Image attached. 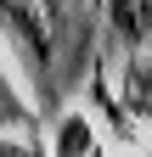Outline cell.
Wrapping results in <instances>:
<instances>
[{
	"mask_svg": "<svg viewBox=\"0 0 152 157\" xmlns=\"http://www.w3.org/2000/svg\"><path fill=\"white\" fill-rule=\"evenodd\" d=\"M90 101H96V112L107 118V129L118 135V140H130V135H135V129H130V112H124V107L107 95V78H96V84H90Z\"/></svg>",
	"mask_w": 152,
	"mask_h": 157,
	"instance_id": "cell-4",
	"label": "cell"
},
{
	"mask_svg": "<svg viewBox=\"0 0 152 157\" xmlns=\"http://www.w3.org/2000/svg\"><path fill=\"white\" fill-rule=\"evenodd\" d=\"M113 28L130 45H152V0H113Z\"/></svg>",
	"mask_w": 152,
	"mask_h": 157,
	"instance_id": "cell-2",
	"label": "cell"
},
{
	"mask_svg": "<svg viewBox=\"0 0 152 157\" xmlns=\"http://www.w3.org/2000/svg\"><path fill=\"white\" fill-rule=\"evenodd\" d=\"M85 157H107V151H96V146H90V151H85Z\"/></svg>",
	"mask_w": 152,
	"mask_h": 157,
	"instance_id": "cell-8",
	"label": "cell"
},
{
	"mask_svg": "<svg viewBox=\"0 0 152 157\" xmlns=\"http://www.w3.org/2000/svg\"><path fill=\"white\" fill-rule=\"evenodd\" d=\"M90 146H96V140H90V124H85L79 112H68L62 124H56V140H51V151H56V157H85Z\"/></svg>",
	"mask_w": 152,
	"mask_h": 157,
	"instance_id": "cell-3",
	"label": "cell"
},
{
	"mask_svg": "<svg viewBox=\"0 0 152 157\" xmlns=\"http://www.w3.org/2000/svg\"><path fill=\"white\" fill-rule=\"evenodd\" d=\"M0 129H34V112L23 107V95H11L6 78H0Z\"/></svg>",
	"mask_w": 152,
	"mask_h": 157,
	"instance_id": "cell-6",
	"label": "cell"
},
{
	"mask_svg": "<svg viewBox=\"0 0 152 157\" xmlns=\"http://www.w3.org/2000/svg\"><path fill=\"white\" fill-rule=\"evenodd\" d=\"M51 28H56V0H0V34L23 56L45 101H51Z\"/></svg>",
	"mask_w": 152,
	"mask_h": 157,
	"instance_id": "cell-1",
	"label": "cell"
},
{
	"mask_svg": "<svg viewBox=\"0 0 152 157\" xmlns=\"http://www.w3.org/2000/svg\"><path fill=\"white\" fill-rule=\"evenodd\" d=\"M130 112L152 124V67L146 62H130Z\"/></svg>",
	"mask_w": 152,
	"mask_h": 157,
	"instance_id": "cell-5",
	"label": "cell"
},
{
	"mask_svg": "<svg viewBox=\"0 0 152 157\" xmlns=\"http://www.w3.org/2000/svg\"><path fill=\"white\" fill-rule=\"evenodd\" d=\"M0 157H40L34 146H17V140H0Z\"/></svg>",
	"mask_w": 152,
	"mask_h": 157,
	"instance_id": "cell-7",
	"label": "cell"
}]
</instances>
